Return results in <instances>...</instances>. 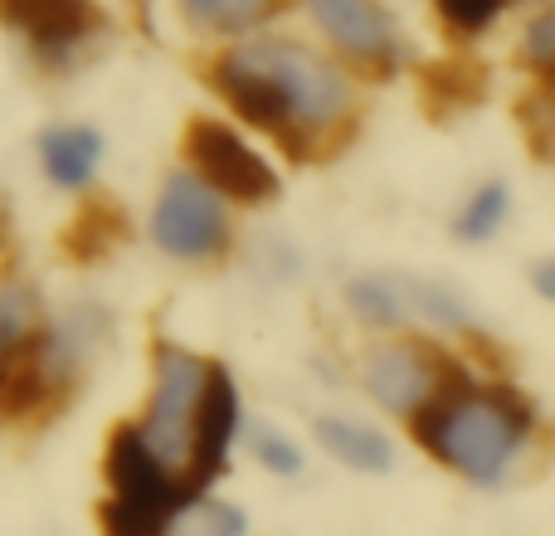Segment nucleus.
Returning a JSON list of instances; mask_svg holds the SVG:
<instances>
[{
	"mask_svg": "<svg viewBox=\"0 0 555 536\" xmlns=\"http://www.w3.org/2000/svg\"><path fill=\"white\" fill-rule=\"evenodd\" d=\"M410 430L439 463L468 473L473 483H498L531 434V405L507 385H473L463 375L420 420H410Z\"/></svg>",
	"mask_w": 555,
	"mask_h": 536,
	"instance_id": "f257e3e1",
	"label": "nucleus"
},
{
	"mask_svg": "<svg viewBox=\"0 0 555 536\" xmlns=\"http://www.w3.org/2000/svg\"><path fill=\"white\" fill-rule=\"evenodd\" d=\"M107 483L113 502H103V536H166L181 518V483L162 469L142 439V424H117L107 439Z\"/></svg>",
	"mask_w": 555,
	"mask_h": 536,
	"instance_id": "f03ea898",
	"label": "nucleus"
},
{
	"mask_svg": "<svg viewBox=\"0 0 555 536\" xmlns=\"http://www.w3.org/2000/svg\"><path fill=\"white\" fill-rule=\"evenodd\" d=\"M215 366L205 356L185 352L176 342H156V391H152V410H146L142 439L146 449L162 459V469H191L195 454V430L205 414V395H210Z\"/></svg>",
	"mask_w": 555,
	"mask_h": 536,
	"instance_id": "7ed1b4c3",
	"label": "nucleus"
},
{
	"mask_svg": "<svg viewBox=\"0 0 555 536\" xmlns=\"http://www.w3.org/2000/svg\"><path fill=\"white\" fill-rule=\"evenodd\" d=\"M234 54H240L254 74L278 84V93L293 107L297 127L322 132V127L341 123L346 103H351V88H346L336 64H326V59L307 54V49H297V44H283V39H273V44H244V49H234Z\"/></svg>",
	"mask_w": 555,
	"mask_h": 536,
	"instance_id": "20e7f679",
	"label": "nucleus"
},
{
	"mask_svg": "<svg viewBox=\"0 0 555 536\" xmlns=\"http://www.w3.org/2000/svg\"><path fill=\"white\" fill-rule=\"evenodd\" d=\"M463 375L468 371L429 342H390L365 356V391H371L385 410L404 414V420H420Z\"/></svg>",
	"mask_w": 555,
	"mask_h": 536,
	"instance_id": "39448f33",
	"label": "nucleus"
},
{
	"mask_svg": "<svg viewBox=\"0 0 555 536\" xmlns=\"http://www.w3.org/2000/svg\"><path fill=\"white\" fill-rule=\"evenodd\" d=\"M185 146V162L195 166L210 191H220L224 201H240V205H263L278 195V171L244 142L240 132H230L224 123L215 117H195L181 137Z\"/></svg>",
	"mask_w": 555,
	"mask_h": 536,
	"instance_id": "423d86ee",
	"label": "nucleus"
},
{
	"mask_svg": "<svg viewBox=\"0 0 555 536\" xmlns=\"http://www.w3.org/2000/svg\"><path fill=\"white\" fill-rule=\"evenodd\" d=\"M152 234L171 259H210L230 244V215H224V195L210 191L195 171H176L166 181L162 201L152 215Z\"/></svg>",
	"mask_w": 555,
	"mask_h": 536,
	"instance_id": "0eeeda50",
	"label": "nucleus"
},
{
	"mask_svg": "<svg viewBox=\"0 0 555 536\" xmlns=\"http://www.w3.org/2000/svg\"><path fill=\"white\" fill-rule=\"evenodd\" d=\"M312 20L326 29L336 49H346L351 59L365 64H395L400 59V35H395V20L380 5H365V0H317Z\"/></svg>",
	"mask_w": 555,
	"mask_h": 536,
	"instance_id": "6e6552de",
	"label": "nucleus"
},
{
	"mask_svg": "<svg viewBox=\"0 0 555 536\" xmlns=\"http://www.w3.org/2000/svg\"><path fill=\"white\" fill-rule=\"evenodd\" d=\"M234 430H240V395H234L230 371L215 366V381H210V395H205V414H201V430H195V454L181 478V493H201L210 478H220V469L230 463Z\"/></svg>",
	"mask_w": 555,
	"mask_h": 536,
	"instance_id": "1a4fd4ad",
	"label": "nucleus"
},
{
	"mask_svg": "<svg viewBox=\"0 0 555 536\" xmlns=\"http://www.w3.org/2000/svg\"><path fill=\"white\" fill-rule=\"evenodd\" d=\"M0 15L10 25H20L29 35V44L39 49L44 59L68 54L74 44H83V35L98 25L93 5H64V0H29V5H0Z\"/></svg>",
	"mask_w": 555,
	"mask_h": 536,
	"instance_id": "9d476101",
	"label": "nucleus"
},
{
	"mask_svg": "<svg viewBox=\"0 0 555 536\" xmlns=\"http://www.w3.org/2000/svg\"><path fill=\"white\" fill-rule=\"evenodd\" d=\"M39 156H44V171L54 186L78 191V186L93 181L98 156H103V137L93 127H49L39 137Z\"/></svg>",
	"mask_w": 555,
	"mask_h": 536,
	"instance_id": "9b49d317",
	"label": "nucleus"
},
{
	"mask_svg": "<svg viewBox=\"0 0 555 536\" xmlns=\"http://www.w3.org/2000/svg\"><path fill=\"white\" fill-rule=\"evenodd\" d=\"M317 439H322V449L332 454V459L351 463V469H361V473H385L395 463L390 439H385L380 430H371V424L326 414V420H317Z\"/></svg>",
	"mask_w": 555,
	"mask_h": 536,
	"instance_id": "f8f14e48",
	"label": "nucleus"
},
{
	"mask_svg": "<svg viewBox=\"0 0 555 536\" xmlns=\"http://www.w3.org/2000/svg\"><path fill=\"white\" fill-rule=\"evenodd\" d=\"M122 234H127V220H122V210H117V201H93V205H83V215L64 230V250L74 254V259H98V254H107Z\"/></svg>",
	"mask_w": 555,
	"mask_h": 536,
	"instance_id": "ddd939ff",
	"label": "nucleus"
},
{
	"mask_svg": "<svg viewBox=\"0 0 555 536\" xmlns=\"http://www.w3.org/2000/svg\"><path fill=\"white\" fill-rule=\"evenodd\" d=\"M502 220H507V186L492 181V186H482V191L459 210L453 234H459V240H468V244H482V240H492V234L502 230Z\"/></svg>",
	"mask_w": 555,
	"mask_h": 536,
	"instance_id": "4468645a",
	"label": "nucleus"
},
{
	"mask_svg": "<svg viewBox=\"0 0 555 536\" xmlns=\"http://www.w3.org/2000/svg\"><path fill=\"white\" fill-rule=\"evenodd\" d=\"M346 297H351L356 312L375 327H395L404 312H410V297H404V288L395 283V278H356Z\"/></svg>",
	"mask_w": 555,
	"mask_h": 536,
	"instance_id": "2eb2a0df",
	"label": "nucleus"
},
{
	"mask_svg": "<svg viewBox=\"0 0 555 536\" xmlns=\"http://www.w3.org/2000/svg\"><path fill=\"white\" fill-rule=\"evenodd\" d=\"M176 536H244V512L234 502H215V498H195L181 508L176 518Z\"/></svg>",
	"mask_w": 555,
	"mask_h": 536,
	"instance_id": "dca6fc26",
	"label": "nucleus"
},
{
	"mask_svg": "<svg viewBox=\"0 0 555 536\" xmlns=\"http://www.w3.org/2000/svg\"><path fill=\"white\" fill-rule=\"evenodd\" d=\"M35 322H39V297L29 288H5L0 293V361L10 352H20L25 342H35Z\"/></svg>",
	"mask_w": 555,
	"mask_h": 536,
	"instance_id": "f3484780",
	"label": "nucleus"
},
{
	"mask_svg": "<svg viewBox=\"0 0 555 536\" xmlns=\"http://www.w3.org/2000/svg\"><path fill=\"white\" fill-rule=\"evenodd\" d=\"M185 15L210 29H249V25H259V20H269L273 5L269 0H191Z\"/></svg>",
	"mask_w": 555,
	"mask_h": 536,
	"instance_id": "a211bd4d",
	"label": "nucleus"
},
{
	"mask_svg": "<svg viewBox=\"0 0 555 536\" xmlns=\"http://www.w3.org/2000/svg\"><path fill=\"white\" fill-rule=\"evenodd\" d=\"M424 88H429V98H449V103L468 107L482 98V74L473 64H459V59H449V64H429L424 68Z\"/></svg>",
	"mask_w": 555,
	"mask_h": 536,
	"instance_id": "6ab92c4d",
	"label": "nucleus"
},
{
	"mask_svg": "<svg viewBox=\"0 0 555 536\" xmlns=\"http://www.w3.org/2000/svg\"><path fill=\"white\" fill-rule=\"evenodd\" d=\"M404 297L410 307H420L429 322H443V327H473V312L449 293L443 283H404Z\"/></svg>",
	"mask_w": 555,
	"mask_h": 536,
	"instance_id": "aec40b11",
	"label": "nucleus"
},
{
	"mask_svg": "<svg viewBox=\"0 0 555 536\" xmlns=\"http://www.w3.org/2000/svg\"><path fill=\"white\" fill-rule=\"evenodd\" d=\"M521 59H527L531 68H541V74L555 78V5L541 10V15L527 25V39H521Z\"/></svg>",
	"mask_w": 555,
	"mask_h": 536,
	"instance_id": "412c9836",
	"label": "nucleus"
},
{
	"mask_svg": "<svg viewBox=\"0 0 555 536\" xmlns=\"http://www.w3.org/2000/svg\"><path fill=\"white\" fill-rule=\"evenodd\" d=\"M502 0H439L443 25H453L459 35H473V29H488L492 20L502 15Z\"/></svg>",
	"mask_w": 555,
	"mask_h": 536,
	"instance_id": "4be33fe9",
	"label": "nucleus"
},
{
	"mask_svg": "<svg viewBox=\"0 0 555 536\" xmlns=\"http://www.w3.org/2000/svg\"><path fill=\"white\" fill-rule=\"evenodd\" d=\"M254 454H259V463L263 469H273V473H297L302 469V454L293 449V444L283 439V434H273V430H259V439H254Z\"/></svg>",
	"mask_w": 555,
	"mask_h": 536,
	"instance_id": "5701e85b",
	"label": "nucleus"
},
{
	"mask_svg": "<svg viewBox=\"0 0 555 536\" xmlns=\"http://www.w3.org/2000/svg\"><path fill=\"white\" fill-rule=\"evenodd\" d=\"M531 283H537V293H541V297H551V303H555V259L537 264V273H531Z\"/></svg>",
	"mask_w": 555,
	"mask_h": 536,
	"instance_id": "b1692460",
	"label": "nucleus"
}]
</instances>
